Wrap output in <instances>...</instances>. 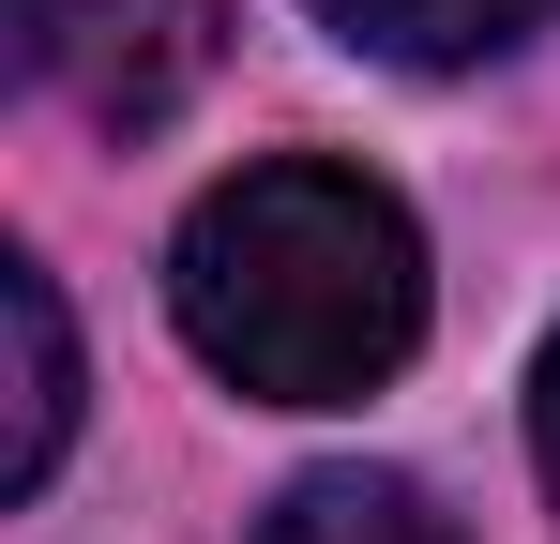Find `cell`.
Listing matches in <instances>:
<instances>
[{
    "label": "cell",
    "mask_w": 560,
    "mask_h": 544,
    "mask_svg": "<svg viewBox=\"0 0 560 544\" xmlns=\"http://www.w3.org/2000/svg\"><path fill=\"white\" fill-rule=\"evenodd\" d=\"M167 318H183V348L228 393H258V409H349V393H378L424 348V227L364 167L273 152V167L212 181L183 212Z\"/></svg>",
    "instance_id": "6da1fadb"
},
{
    "label": "cell",
    "mask_w": 560,
    "mask_h": 544,
    "mask_svg": "<svg viewBox=\"0 0 560 544\" xmlns=\"http://www.w3.org/2000/svg\"><path fill=\"white\" fill-rule=\"evenodd\" d=\"M31 61L77 91V121L152 137V121H183L197 91H212V61H228V0H61Z\"/></svg>",
    "instance_id": "7a4b0ae2"
},
{
    "label": "cell",
    "mask_w": 560,
    "mask_h": 544,
    "mask_svg": "<svg viewBox=\"0 0 560 544\" xmlns=\"http://www.w3.org/2000/svg\"><path fill=\"white\" fill-rule=\"evenodd\" d=\"M0 318H15V439H0V484L31 499L61 469V439H77V333H61V287L31 258H0Z\"/></svg>",
    "instance_id": "3957f363"
},
{
    "label": "cell",
    "mask_w": 560,
    "mask_h": 544,
    "mask_svg": "<svg viewBox=\"0 0 560 544\" xmlns=\"http://www.w3.org/2000/svg\"><path fill=\"white\" fill-rule=\"evenodd\" d=\"M364 61H409V76H455V61H500L515 31H546V0H318Z\"/></svg>",
    "instance_id": "277c9868"
},
{
    "label": "cell",
    "mask_w": 560,
    "mask_h": 544,
    "mask_svg": "<svg viewBox=\"0 0 560 544\" xmlns=\"http://www.w3.org/2000/svg\"><path fill=\"white\" fill-rule=\"evenodd\" d=\"M258 544H455V515H440L424 484H394V469H318V484L273 499Z\"/></svg>",
    "instance_id": "5b68a950"
},
{
    "label": "cell",
    "mask_w": 560,
    "mask_h": 544,
    "mask_svg": "<svg viewBox=\"0 0 560 544\" xmlns=\"http://www.w3.org/2000/svg\"><path fill=\"white\" fill-rule=\"evenodd\" d=\"M530 453H546V499H560V333H546V363H530Z\"/></svg>",
    "instance_id": "8992f818"
}]
</instances>
